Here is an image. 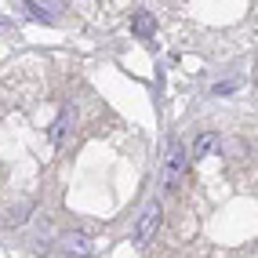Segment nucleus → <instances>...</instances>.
Instances as JSON below:
<instances>
[{
	"label": "nucleus",
	"mask_w": 258,
	"mask_h": 258,
	"mask_svg": "<svg viewBox=\"0 0 258 258\" xmlns=\"http://www.w3.org/2000/svg\"><path fill=\"white\" fill-rule=\"evenodd\" d=\"M73 120H77V109H73V106H62L58 120L51 124V146H62V142H66V135L73 131Z\"/></svg>",
	"instance_id": "obj_3"
},
{
	"label": "nucleus",
	"mask_w": 258,
	"mask_h": 258,
	"mask_svg": "<svg viewBox=\"0 0 258 258\" xmlns=\"http://www.w3.org/2000/svg\"><path fill=\"white\" fill-rule=\"evenodd\" d=\"M185 164H189V153L182 142H171L167 146V157L160 164V185H175L182 175H185Z\"/></svg>",
	"instance_id": "obj_1"
},
{
	"label": "nucleus",
	"mask_w": 258,
	"mask_h": 258,
	"mask_svg": "<svg viewBox=\"0 0 258 258\" xmlns=\"http://www.w3.org/2000/svg\"><path fill=\"white\" fill-rule=\"evenodd\" d=\"M15 33V22H8V19H0V37H11Z\"/></svg>",
	"instance_id": "obj_10"
},
{
	"label": "nucleus",
	"mask_w": 258,
	"mask_h": 258,
	"mask_svg": "<svg viewBox=\"0 0 258 258\" xmlns=\"http://www.w3.org/2000/svg\"><path fill=\"white\" fill-rule=\"evenodd\" d=\"M29 208H33L29 200L19 204V208H11V211H8V226H26V222H29Z\"/></svg>",
	"instance_id": "obj_8"
},
{
	"label": "nucleus",
	"mask_w": 258,
	"mask_h": 258,
	"mask_svg": "<svg viewBox=\"0 0 258 258\" xmlns=\"http://www.w3.org/2000/svg\"><path fill=\"white\" fill-rule=\"evenodd\" d=\"M26 11H29V19H33V22H51V19H47V11L37 4V0H26Z\"/></svg>",
	"instance_id": "obj_9"
},
{
	"label": "nucleus",
	"mask_w": 258,
	"mask_h": 258,
	"mask_svg": "<svg viewBox=\"0 0 258 258\" xmlns=\"http://www.w3.org/2000/svg\"><path fill=\"white\" fill-rule=\"evenodd\" d=\"M240 84H244L240 77H226V80H218V84H211V95H215V98H222V95H233V91L240 88Z\"/></svg>",
	"instance_id": "obj_7"
},
{
	"label": "nucleus",
	"mask_w": 258,
	"mask_h": 258,
	"mask_svg": "<svg viewBox=\"0 0 258 258\" xmlns=\"http://www.w3.org/2000/svg\"><path fill=\"white\" fill-rule=\"evenodd\" d=\"M62 244H66V247H62L66 258H88V254H91V240H88V236H73V233H70V236H62Z\"/></svg>",
	"instance_id": "obj_6"
},
{
	"label": "nucleus",
	"mask_w": 258,
	"mask_h": 258,
	"mask_svg": "<svg viewBox=\"0 0 258 258\" xmlns=\"http://www.w3.org/2000/svg\"><path fill=\"white\" fill-rule=\"evenodd\" d=\"M131 29H135V37H139V40H149L153 33H157V19H153V11H135Z\"/></svg>",
	"instance_id": "obj_5"
},
{
	"label": "nucleus",
	"mask_w": 258,
	"mask_h": 258,
	"mask_svg": "<svg viewBox=\"0 0 258 258\" xmlns=\"http://www.w3.org/2000/svg\"><path fill=\"white\" fill-rule=\"evenodd\" d=\"M218 146V135L215 131H200L197 139H193V149H185L193 160H204V157H211V149Z\"/></svg>",
	"instance_id": "obj_4"
},
{
	"label": "nucleus",
	"mask_w": 258,
	"mask_h": 258,
	"mask_svg": "<svg viewBox=\"0 0 258 258\" xmlns=\"http://www.w3.org/2000/svg\"><path fill=\"white\" fill-rule=\"evenodd\" d=\"M157 229H160V204L153 200L139 215V222H135V244H149V240L157 236Z\"/></svg>",
	"instance_id": "obj_2"
}]
</instances>
